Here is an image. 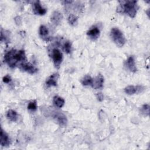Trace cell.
<instances>
[{"label":"cell","mask_w":150,"mask_h":150,"mask_svg":"<svg viewBox=\"0 0 150 150\" xmlns=\"http://www.w3.org/2000/svg\"><path fill=\"white\" fill-rule=\"evenodd\" d=\"M93 79L89 75L85 76L81 80V83L83 86H92Z\"/></svg>","instance_id":"e0dca14e"},{"label":"cell","mask_w":150,"mask_h":150,"mask_svg":"<svg viewBox=\"0 0 150 150\" xmlns=\"http://www.w3.org/2000/svg\"><path fill=\"white\" fill-rule=\"evenodd\" d=\"M6 117L11 121L15 122L18 119V114L13 110H9L6 112Z\"/></svg>","instance_id":"9a60e30c"},{"label":"cell","mask_w":150,"mask_h":150,"mask_svg":"<svg viewBox=\"0 0 150 150\" xmlns=\"http://www.w3.org/2000/svg\"><path fill=\"white\" fill-rule=\"evenodd\" d=\"M125 65L131 72L135 73L137 71V69L135 66V62L134 56H131L127 59L125 62Z\"/></svg>","instance_id":"7c38bea8"},{"label":"cell","mask_w":150,"mask_h":150,"mask_svg":"<svg viewBox=\"0 0 150 150\" xmlns=\"http://www.w3.org/2000/svg\"><path fill=\"white\" fill-rule=\"evenodd\" d=\"M100 31L97 27H93L89 29L87 32V36L93 40L97 39L100 36Z\"/></svg>","instance_id":"8fae6325"},{"label":"cell","mask_w":150,"mask_h":150,"mask_svg":"<svg viewBox=\"0 0 150 150\" xmlns=\"http://www.w3.org/2000/svg\"><path fill=\"white\" fill-rule=\"evenodd\" d=\"M52 57L54 66L56 67H59L63 59V54L62 52L57 48L53 49L52 51Z\"/></svg>","instance_id":"277c9868"},{"label":"cell","mask_w":150,"mask_h":150,"mask_svg":"<svg viewBox=\"0 0 150 150\" xmlns=\"http://www.w3.org/2000/svg\"><path fill=\"white\" fill-rule=\"evenodd\" d=\"M110 36L115 45L120 47H122L126 42V39L123 33L117 28H113L111 29Z\"/></svg>","instance_id":"3957f363"},{"label":"cell","mask_w":150,"mask_h":150,"mask_svg":"<svg viewBox=\"0 0 150 150\" xmlns=\"http://www.w3.org/2000/svg\"><path fill=\"white\" fill-rule=\"evenodd\" d=\"M63 19V15L57 11H54L50 17L51 22L55 25H58Z\"/></svg>","instance_id":"30bf717a"},{"label":"cell","mask_w":150,"mask_h":150,"mask_svg":"<svg viewBox=\"0 0 150 150\" xmlns=\"http://www.w3.org/2000/svg\"><path fill=\"white\" fill-rule=\"evenodd\" d=\"M33 10L34 13L38 15H44L46 12V9L43 8L40 3V1H35L33 4Z\"/></svg>","instance_id":"52a82bcc"},{"label":"cell","mask_w":150,"mask_h":150,"mask_svg":"<svg viewBox=\"0 0 150 150\" xmlns=\"http://www.w3.org/2000/svg\"><path fill=\"white\" fill-rule=\"evenodd\" d=\"M144 88L142 86H128L124 88V91L126 94L128 95H132L135 93H139L142 90H143Z\"/></svg>","instance_id":"9c48e42d"},{"label":"cell","mask_w":150,"mask_h":150,"mask_svg":"<svg viewBox=\"0 0 150 150\" xmlns=\"http://www.w3.org/2000/svg\"><path fill=\"white\" fill-rule=\"evenodd\" d=\"M1 145L2 146H8L10 144V139L8 135L1 128Z\"/></svg>","instance_id":"4fadbf2b"},{"label":"cell","mask_w":150,"mask_h":150,"mask_svg":"<svg viewBox=\"0 0 150 150\" xmlns=\"http://www.w3.org/2000/svg\"><path fill=\"white\" fill-rule=\"evenodd\" d=\"M53 103L57 107H59V108H61L62 107L64 104V100L61 97H59L58 96H56L53 97Z\"/></svg>","instance_id":"2e32d148"},{"label":"cell","mask_w":150,"mask_h":150,"mask_svg":"<svg viewBox=\"0 0 150 150\" xmlns=\"http://www.w3.org/2000/svg\"><path fill=\"white\" fill-rule=\"evenodd\" d=\"M104 77L101 74H99L94 79H93L91 87L94 89H101L103 87Z\"/></svg>","instance_id":"ba28073f"},{"label":"cell","mask_w":150,"mask_h":150,"mask_svg":"<svg viewBox=\"0 0 150 150\" xmlns=\"http://www.w3.org/2000/svg\"><path fill=\"white\" fill-rule=\"evenodd\" d=\"M59 78V74L54 73L52 74L46 80V84L47 86H57V80Z\"/></svg>","instance_id":"5bb4252c"},{"label":"cell","mask_w":150,"mask_h":150,"mask_svg":"<svg viewBox=\"0 0 150 150\" xmlns=\"http://www.w3.org/2000/svg\"><path fill=\"white\" fill-rule=\"evenodd\" d=\"M119 6L117 8V12L125 13L130 18H134L137 14L139 6L136 1H119Z\"/></svg>","instance_id":"7a4b0ae2"},{"label":"cell","mask_w":150,"mask_h":150,"mask_svg":"<svg viewBox=\"0 0 150 150\" xmlns=\"http://www.w3.org/2000/svg\"><path fill=\"white\" fill-rule=\"evenodd\" d=\"M67 19L70 25L72 26H76L77 24V17L74 14H70Z\"/></svg>","instance_id":"d6986e66"},{"label":"cell","mask_w":150,"mask_h":150,"mask_svg":"<svg viewBox=\"0 0 150 150\" xmlns=\"http://www.w3.org/2000/svg\"><path fill=\"white\" fill-rule=\"evenodd\" d=\"M19 69L29 74H34L38 71V69L30 63L24 62L19 65Z\"/></svg>","instance_id":"5b68a950"},{"label":"cell","mask_w":150,"mask_h":150,"mask_svg":"<svg viewBox=\"0 0 150 150\" xmlns=\"http://www.w3.org/2000/svg\"><path fill=\"white\" fill-rule=\"evenodd\" d=\"M71 44L70 42L66 41L63 45V49L64 52L67 54L70 53L71 52Z\"/></svg>","instance_id":"44dd1931"},{"label":"cell","mask_w":150,"mask_h":150,"mask_svg":"<svg viewBox=\"0 0 150 150\" xmlns=\"http://www.w3.org/2000/svg\"><path fill=\"white\" fill-rule=\"evenodd\" d=\"M96 97L99 101H102L104 99V96L101 93H98L96 94Z\"/></svg>","instance_id":"cb8c5ba5"},{"label":"cell","mask_w":150,"mask_h":150,"mask_svg":"<svg viewBox=\"0 0 150 150\" xmlns=\"http://www.w3.org/2000/svg\"><path fill=\"white\" fill-rule=\"evenodd\" d=\"M28 109L30 111H35L37 110V102L36 100H32L29 102L28 105Z\"/></svg>","instance_id":"ffe728a7"},{"label":"cell","mask_w":150,"mask_h":150,"mask_svg":"<svg viewBox=\"0 0 150 150\" xmlns=\"http://www.w3.org/2000/svg\"><path fill=\"white\" fill-rule=\"evenodd\" d=\"M2 80L5 83H8L11 81V78L9 75H6L3 77Z\"/></svg>","instance_id":"603a6c76"},{"label":"cell","mask_w":150,"mask_h":150,"mask_svg":"<svg viewBox=\"0 0 150 150\" xmlns=\"http://www.w3.org/2000/svg\"><path fill=\"white\" fill-rule=\"evenodd\" d=\"M141 112L145 115H148L149 113V105L148 104H144L141 108Z\"/></svg>","instance_id":"7402d4cb"},{"label":"cell","mask_w":150,"mask_h":150,"mask_svg":"<svg viewBox=\"0 0 150 150\" xmlns=\"http://www.w3.org/2000/svg\"><path fill=\"white\" fill-rule=\"evenodd\" d=\"M53 118L57 122V123L61 127H65L67 122V119L66 116L60 112H55L53 115Z\"/></svg>","instance_id":"8992f818"},{"label":"cell","mask_w":150,"mask_h":150,"mask_svg":"<svg viewBox=\"0 0 150 150\" xmlns=\"http://www.w3.org/2000/svg\"><path fill=\"white\" fill-rule=\"evenodd\" d=\"M49 33L47 28L45 25H41L39 28V35L43 38H46Z\"/></svg>","instance_id":"ac0fdd59"},{"label":"cell","mask_w":150,"mask_h":150,"mask_svg":"<svg viewBox=\"0 0 150 150\" xmlns=\"http://www.w3.org/2000/svg\"><path fill=\"white\" fill-rule=\"evenodd\" d=\"M4 62L11 68L15 67L18 63L21 64L26 62V57L24 50L12 49L4 55Z\"/></svg>","instance_id":"6da1fadb"}]
</instances>
